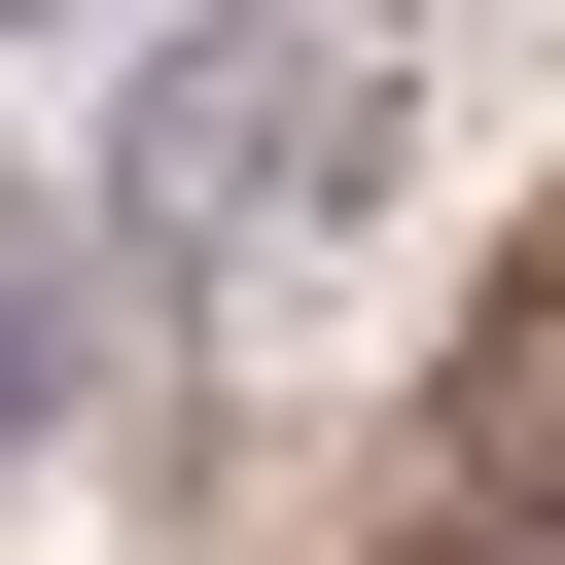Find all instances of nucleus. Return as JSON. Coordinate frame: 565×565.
<instances>
[{
    "mask_svg": "<svg viewBox=\"0 0 565 565\" xmlns=\"http://www.w3.org/2000/svg\"><path fill=\"white\" fill-rule=\"evenodd\" d=\"M424 494H494V530H565V212L494 247V318L424 353Z\"/></svg>",
    "mask_w": 565,
    "mask_h": 565,
    "instance_id": "obj_1",
    "label": "nucleus"
},
{
    "mask_svg": "<svg viewBox=\"0 0 565 565\" xmlns=\"http://www.w3.org/2000/svg\"><path fill=\"white\" fill-rule=\"evenodd\" d=\"M106 353H141L106 212H0V459H71V424H106Z\"/></svg>",
    "mask_w": 565,
    "mask_h": 565,
    "instance_id": "obj_2",
    "label": "nucleus"
},
{
    "mask_svg": "<svg viewBox=\"0 0 565 565\" xmlns=\"http://www.w3.org/2000/svg\"><path fill=\"white\" fill-rule=\"evenodd\" d=\"M0 35H71V0H0Z\"/></svg>",
    "mask_w": 565,
    "mask_h": 565,
    "instance_id": "obj_3",
    "label": "nucleus"
}]
</instances>
